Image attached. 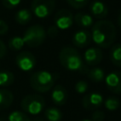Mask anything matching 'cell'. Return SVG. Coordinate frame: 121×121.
I'll return each mask as SVG.
<instances>
[{"label": "cell", "instance_id": "1", "mask_svg": "<svg viewBox=\"0 0 121 121\" xmlns=\"http://www.w3.org/2000/svg\"><path fill=\"white\" fill-rule=\"evenodd\" d=\"M92 41L99 48H109L116 39V27L110 20H98L92 26Z\"/></svg>", "mask_w": 121, "mask_h": 121}, {"label": "cell", "instance_id": "2", "mask_svg": "<svg viewBox=\"0 0 121 121\" xmlns=\"http://www.w3.org/2000/svg\"><path fill=\"white\" fill-rule=\"evenodd\" d=\"M59 60L60 65L68 71H81L83 69V59L75 47H62L59 53Z\"/></svg>", "mask_w": 121, "mask_h": 121}, {"label": "cell", "instance_id": "3", "mask_svg": "<svg viewBox=\"0 0 121 121\" xmlns=\"http://www.w3.org/2000/svg\"><path fill=\"white\" fill-rule=\"evenodd\" d=\"M56 76L46 70L34 72L29 78V84L38 93H47L55 85Z\"/></svg>", "mask_w": 121, "mask_h": 121}, {"label": "cell", "instance_id": "4", "mask_svg": "<svg viewBox=\"0 0 121 121\" xmlns=\"http://www.w3.org/2000/svg\"><path fill=\"white\" fill-rule=\"evenodd\" d=\"M46 38L45 29L40 25H33L26 28L23 35L25 44L30 47H38L43 43Z\"/></svg>", "mask_w": 121, "mask_h": 121}, {"label": "cell", "instance_id": "5", "mask_svg": "<svg viewBox=\"0 0 121 121\" xmlns=\"http://www.w3.org/2000/svg\"><path fill=\"white\" fill-rule=\"evenodd\" d=\"M45 100L38 94H31L26 95L21 101V108L26 113L32 115L39 114L44 109Z\"/></svg>", "mask_w": 121, "mask_h": 121}, {"label": "cell", "instance_id": "6", "mask_svg": "<svg viewBox=\"0 0 121 121\" xmlns=\"http://www.w3.org/2000/svg\"><path fill=\"white\" fill-rule=\"evenodd\" d=\"M30 8L37 18H47L55 9V0H32Z\"/></svg>", "mask_w": 121, "mask_h": 121}, {"label": "cell", "instance_id": "7", "mask_svg": "<svg viewBox=\"0 0 121 121\" xmlns=\"http://www.w3.org/2000/svg\"><path fill=\"white\" fill-rule=\"evenodd\" d=\"M74 23V15L72 11L67 9H59L54 16V26H56L59 29L64 30L68 29L72 26Z\"/></svg>", "mask_w": 121, "mask_h": 121}, {"label": "cell", "instance_id": "8", "mask_svg": "<svg viewBox=\"0 0 121 121\" xmlns=\"http://www.w3.org/2000/svg\"><path fill=\"white\" fill-rule=\"evenodd\" d=\"M15 63L20 70L28 72L34 69L36 65V58L29 51H21L15 58Z\"/></svg>", "mask_w": 121, "mask_h": 121}, {"label": "cell", "instance_id": "9", "mask_svg": "<svg viewBox=\"0 0 121 121\" xmlns=\"http://www.w3.org/2000/svg\"><path fill=\"white\" fill-rule=\"evenodd\" d=\"M107 89L116 95L121 94V71H112L109 73L105 78Z\"/></svg>", "mask_w": 121, "mask_h": 121}, {"label": "cell", "instance_id": "10", "mask_svg": "<svg viewBox=\"0 0 121 121\" xmlns=\"http://www.w3.org/2000/svg\"><path fill=\"white\" fill-rule=\"evenodd\" d=\"M103 103H104L103 96L99 93H90L85 95L82 98L83 108L89 111L97 110Z\"/></svg>", "mask_w": 121, "mask_h": 121}, {"label": "cell", "instance_id": "11", "mask_svg": "<svg viewBox=\"0 0 121 121\" xmlns=\"http://www.w3.org/2000/svg\"><path fill=\"white\" fill-rule=\"evenodd\" d=\"M89 10L91 13V16L93 18L103 20L105 19L109 14V9L107 5L99 0H94L89 5Z\"/></svg>", "mask_w": 121, "mask_h": 121}, {"label": "cell", "instance_id": "12", "mask_svg": "<svg viewBox=\"0 0 121 121\" xmlns=\"http://www.w3.org/2000/svg\"><path fill=\"white\" fill-rule=\"evenodd\" d=\"M83 60L87 65L95 66L103 60V52L99 47H90L85 50Z\"/></svg>", "mask_w": 121, "mask_h": 121}, {"label": "cell", "instance_id": "13", "mask_svg": "<svg viewBox=\"0 0 121 121\" xmlns=\"http://www.w3.org/2000/svg\"><path fill=\"white\" fill-rule=\"evenodd\" d=\"M73 44L78 48H84L88 46L92 42L91 32L87 29H79L75 32L72 37Z\"/></svg>", "mask_w": 121, "mask_h": 121}, {"label": "cell", "instance_id": "14", "mask_svg": "<svg viewBox=\"0 0 121 121\" xmlns=\"http://www.w3.org/2000/svg\"><path fill=\"white\" fill-rule=\"evenodd\" d=\"M68 98L67 90L60 84L54 85L51 92V100L57 106H62L66 103Z\"/></svg>", "mask_w": 121, "mask_h": 121}, {"label": "cell", "instance_id": "15", "mask_svg": "<svg viewBox=\"0 0 121 121\" xmlns=\"http://www.w3.org/2000/svg\"><path fill=\"white\" fill-rule=\"evenodd\" d=\"M74 22L82 29H86L88 27H92L94 25V18L89 13L79 11L74 15Z\"/></svg>", "mask_w": 121, "mask_h": 121}, {"label": "cell", "instance_id": "16", "mask_svg": "<svg viewBox=\"0 0 121 121\" xmlns=\"http://www.w3.org/2000/svg\"><path fill=\"white\" fill-rule=\"evenodd\" d=\"M14 96L12 92L7 89H0V110L8 109L11 106Z\"/></svg>", "mask_w": 121, "mask_h": 121}, {"label": "cell", "instance_id": "17", "mask_svg": "<svg viewBox=\"0 0 121 121\" xmlns=\"http://www.w3.org/2000/svg\"><path fill=\"white\" fill-rule=\"evenodd\" d=\"M110 60L113 65L121 67V43L112 45L110 49Z\"/></svg>", "mask_w": 121, "mask_h": 121}, {"label": "cell", "instance_id": "18", "mask_svg": "<svg viewBox=\"0 0 121 121\" xmlns=\"http://www.w3.org/2000/svg\"><path fill=\"white\" fill-rule=\"evenodd\" d=\"M31 18H32V12L27 9H21L15 13L16 23L22 26L26 25L31 20Z\"/></svg>", "mask_w": 121, "mask_h": 121}, {"label": "cell", "instance_id": "19", "mask_svg": "<svg viewBox=\"0 0 121 121\" xmlns=\"http://www.w3.org/2000/svg\"><path fill=\"white\" fill-rule=\"evenodd\" d=\"M87 77L93 82H101L105 78V72L100 67H93L90 70H87Z\"/></svg>", "mask_w": 121, "mask_h": 121}, {"label": "cell", "instance_id": "20", "mask_svg": "<svg viewBox=\"0 0 121 121\" xmlns=\"http://www.w3.org/2000/svg\"><path fill=\"white\" fill-rule=\"evenodd\" d=\"M44 117L48 121H60L62 112L56 107H49L44 110Z\"/></svg>", "mask_w": 121, "mask_h": 121}, {"label": "cell", "instance_id": "21", "mask_svg": "<svg viewBox=\"0 0 121 121\" xmlns=\"http://www.w3.org/2000/svg\"><path fill=\"white\" fill-rule=\"evenodd\" d=\"M14 75L12 72L9 70L0 71V87H8L10 86L14 82Z\"/></svg>", "mask_w": 121, "mask_h": 121}, {"label": "cell", "instance_id": "22", "mask_svg": "<svg viewBox=\"0 0 121 121\" xmlns=\"http://www.w3.org/2000/svg\"><path fill=\"white\" fill-rule=\"evenodd\" d=\"M8 45H9V48L11 49L12 51H19L24 47L25 42L23 40V37L14 36V37L9 39Z\"/></svg>", "mask_w": 121, "mask_h": 121}, {"label": "cell", "instance_id": "23", "mask_svg": "<svg viewBox=\"0 0 121 121\" xmlns=\"http://www.w3.org/2000/svg\"><path fill=\"white\" fill-rule=\"evenodd\" d=\"M8 121H31L29 116L21 111H13L8 116Z\"/></svg>", "mask_w": 121, "mask_h": 121}, {"label": "cell", "instance_id": "24", "mask_svg": "<svg viewBox=\"0 0 121 121\" xmlns=\"http://www.w3.org/2000/svg\"><path fill=\"white\" fill-rule=\"evenodd\" d=\"M105 108L110 112H114L120 107V100L116 96H110L104 101Z\"/></svg>", "mask_w": 121, "mask_h": 121}, {"label": "cell", "instance_id": "25", "mask_svg": "<svg viewBox=\"0 0 121 121\" xmlns=\"http://www.w3.org/2000/svg\"><path fill=\"white\" fill-rule=\"evenodd\" d=\"M88 88H89V85H88L87 81H85V80H78L75 84V90L79 95H83V94L87 93Z\"/></svg>", "mask_w": 121, "mask_h": 121}, {"label": "cell", "instance_id": "26", "mask_svg": "<svg viewBox=\"0 0 121 121\" xmlns=\"http://www.w3.org/2000/svg\"><path fill=\"white\" fill-rule=\"evenodd\" d=\"M66 1L70 7H72L73 9H76L84 8L85 6H87V4L89 2V0H66Z\"/></svg>", "mask_w": 121, "mask_h": 121}, {"label": "cell", "instance_id": "27", "mask_svg": "<svg viewBox=\"0 0 121 121\" xmlns=\"http://www.w3.org/2000/svg\"><path fill=\"white\" fill-rule=\"evenodd\" d=\"M1 2H2L3 6L5 8H7L9 9H11L16 8L20 4L21 0H1Z\"/></svg>", "mask_w": 121, "mask_h": 121}, {"label": "cell", "instance_id": "28", "mask_svg": "<svg viewBox=\"0 0 121 121\" xmlns=\"http://www.w3.org/2000/svg\"><path fill=\"white\" fill-rule=\"evenodd\" d=\"M105 113L101 110H95L92 113V121H104Z\"/></svg>", "mask_w": 121, "mask_h": 121}, {"label": "cell", "instance_id": "29", "mask_svg": "<svg viewBox=\"0 0 121 121\" xmlns=\"http://www.w3.org/2000/svg\"><path fill=\"white\" fill-rule=\"evenodd\" d=\"M59 28L56 26H51L48 27L47 31H46V36H49L50 38H55L59 35Z\"/></svg>", "mask_w": 121, "mask_h": 121}, {"label": "cell", "instance_id": "30", "mask_svg": "<svg viewBox=\"0 0 121 121\" xmlns=\"http://www.w3.org/2000/svg\"><path fill=\"white\" fill-rule=\"evenodd\" d=\"M9 31V25L4 21L0 19V36L6 35Z\"/></svg>", "mask_w": 121, "mask_h": 121}, {"label": "cell", "instance_id": "31", "mask_svg": "<svg viewBox=\"0 0 121 121\" xmlns=\"http://www.w3.org/2000/svg\"><path fill=\"white\" fill-rule=\"evenodd\" d=\"M7 54V47L6 44L2 40H0V60L3 59Z\"/></svg>", "mask_w": 121, "mask_h": 121}, {"label": "cell", "instance_id": "32", "mask_svg": "<svg viewBox=\"0 0 121 121\" xmlns=\"http://www.w3.org/2000/svg\"><path fill=\"white\" fill-rule=\"evenodd\" d=\"M117 24H118L119 28L121 29V10L119 11V14H118V18H117Z\"/></svg>", "mask_w": 121, "mask_h": 121}, {"label": "cell", "instance_id": "33", "mask_svg": "<svg viewBox=\"0 0 121 121\" xmlns=\"http://www.w3.org/2000/svg\"><path fill=\"white\" fill-rule=\"evenodd\" d=\"M31 121H44L43 118H41V117H36V118H34V119H32Z\"/></svg>", "mask_w": 121, "mask_h": 121}, {"label": "cell", "instance_id": "34", "mask_svg": "<svg viewBox=\"0 0 121 121\" xmlns=\"http://www.w3.org/2000/svg\"><path fill=\"white\" fill-rule=\"evenodd\" d=\"M80 121H92L91 119H82V120H80Z\"/></svg>", "mask_w": 121, "mask_h": 121}, {"label": "cell", "instance_id": "35", "mask_svg": "<svg viewBox=\"0 0 121 121\" xmlns=\"http://www.w3.org/2000/svg\"><path fill=\"white\" fill-rule=\"evenodd\" d=\"M0 121H1V120H0Z\"/></svg>", "mask_w": 121, "mask_h": 121}]
</instances>
